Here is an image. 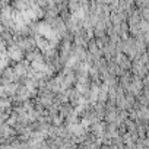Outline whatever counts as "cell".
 I'll return each mask as SVG.
<instances>
[{"label":"cell","mask_w":149,"mask_h":149,"mask_svg":"<svg viewBox=\"0 0 149 149\" xmlns=\"http://www.w3.org/2000/svg\"><path fill=\"white\" fill-rule=\"evenodd\" d=\"M24 56H25V51L22 50V48H19L16 44H10V45H8V57L12 60V61H21L22 58H24Z\"/></svg>","instance_id":"6da1fadb"},{"label":"cell","mask_w":149,"mask_h":149,"mask_svg":"<svg viewBox=\"0 0 149 149\" xmlns=\"http://www.w3.org/2000/svg\"><path fill=\"white\" fill-rule=\"evenodd\" d=\"M8 56V45L5 42H0V57H6Z\"/></svg>","instance_id":"7a4b0ae2"},{"label":"cell","mask_w":149,"mask_h":149,"mask_svg":"<svg viewBox=\"0 0 149 149\" xmlns=\"http://www.w3.org/2000/svg\"><path fill=\"white\" fill-rule=\"evenodd\" d=\"M95 3L97 5H104V3H107V0H95Z\"/></svg>","instance_id":"3957f363"}]
</instances>
